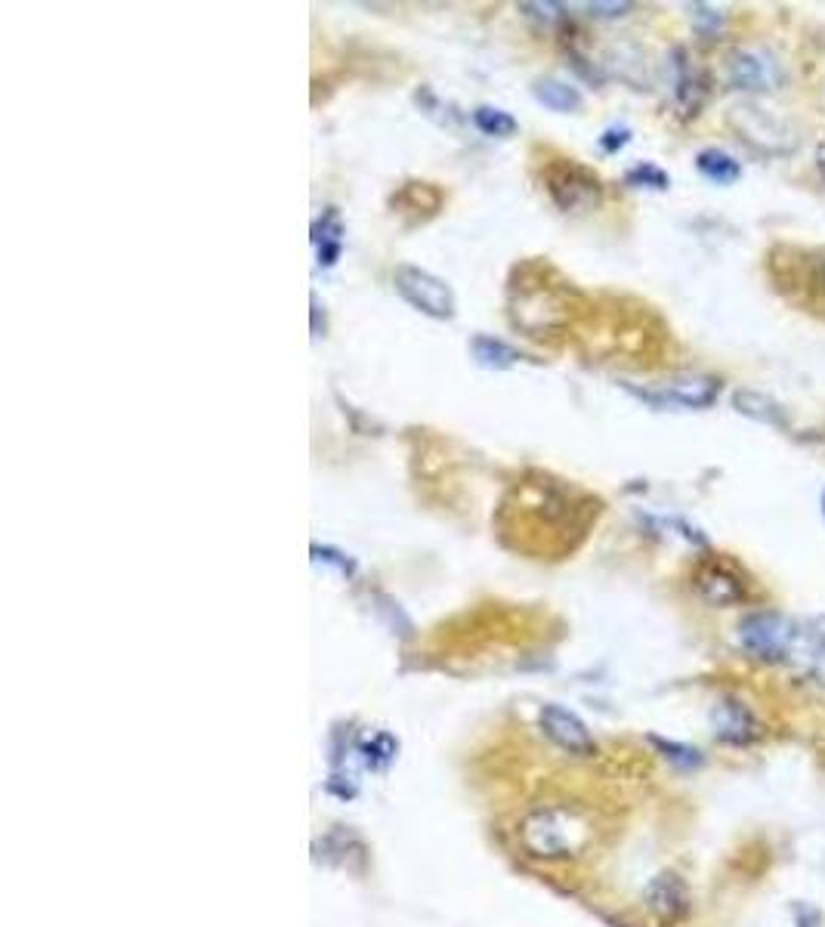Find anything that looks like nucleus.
<instances>
[{"mask_svg": "<svg viewBox=\"0 0 825 927\" xmlns=\"http://www.w3.org/2000/svg\"><path fill=\"white\" fill-rule=\"evenodd\" d=\"M739 643L758 662H785L798 643V628L782 612H748L739 622Z\"/></svg>", "mask_w": 825, "mask_h": 927, "instance_id": "obj_1", "label": "nucleus"}, {"mask_svg": "<svg viewBox=\"0 0 825 927\" xmlns=\"http://www.w3.org/2000/svg\"><path fill=\"white\" fill-rule=\"evenodd\" d=\"M523 844L532 856L541 860H566L581 844V829L578 822L560 810H535L523 822Z\"/></svg>", "mask_w": 825, "mask_h": 927, "instance_id": "obj_2", "label": "nucleus"}, {"mask_svg": "<svg viewBox=\"0 0 825 927\" xmlns=\"http://www.w3.org/2000/svg\"><path fill=\"white\" fill-rule=\"evenodd\" d=\"M393 285L405 303H411L418 313L430 319H452L455 316V291L433 272L421 266H399L393 272Z\"/></svg>", "mask_w": 825, "mask_h": 927, "instance_id": "obj_3", "label": "nucleus"}, {"mask_svg": "<svg viewBox=\"0 0 825 927\" xmlns=\"http://www.w3.org/2000/svg\"><path fill=\"white\" fill-rule=\"evenodd\" d=\"M625 387L652 408H708L720 393V381L705 374H680L674 381L662 384L659 390H640L634 384Z\"/></svg>", "mask_w": 825, "mask_h": 927, "instance_id": "obj_4", "label": "nucleus"}, {"mask_svg": "<svg viewBox=\"0 0 825 927\" xmlns=\"http://www.w3.org/2000/svg\"><path fill=\"white\" fill-rule=\"evenodd\" d=\"M708 720H711L714 739L724 742V745L745 748V745H754V742H758V739L764 736L761 720L754 717V711H751L742 699H736V696L717 699L714 708H711V714H708Z\"/></svg>", "mask_w": 825, "mask_h": 927, "instance_id": "obj_5", "label": "nucleus"}, {"mask_svg": "<svg viewBox=\"0 0 825 927\" xmlns=\"http://www.w3.org/2000/svg\"><path fill=\"white\" fill-rule=\"evenodd\" d=\"M538 720H541L544 736L557 748L575 754V758H591V754H597V742H594L591 730L584 727V720L575 711H569L563 705H544Z\"/></svg>", "mask_w": 825, "mask_h": 927, "instance_id": "obj_6", "label": "nucleus"}, {"mask_svg": "<svg viewBox=\"0 0 825 927\" xmlns=\"http://www.w3.org/2000/svg\"><path fill=\"white\" fill-rule=\"evenodd\" d=\"M643 903L665 924H680L686 915L693 912L690 887H686V881L677 872H659L656 878H652L643 890Z\"/></svg>", "mask_w": 825, "mask_h": 927, "instance_id": "obj_7", "label": "nucleus"}, {"mask_svg": "<svg viewBox=\"0 0 825 927\" xmlns=\"http://www.w3.org/2000/svg\"><path fill=\"white\" fill-rule=\"evenodd\" d=\"M733 124L739 127V133H742L745 143L758 146V149H764V152L782 155V152H788V149L795 146V136L788 133V127H785L779 118H773V112H764V109H758V106H742V109H736Z\"/></svg>", "mask_w": 825, "mask_h": 927, "instance_id": "obj_8", "label": "nucleus"}, {"mask_svg": "<svg viewBox=\"0 0 825 927\" xmlns=\"http://www.w3.org/2000/svg\"><path fill=\"white\" fill-rule=\"evenodd\" d=\"M547 189L554 195V201L566 211H575V208H591V204L600 201V180L591 174V170H584L578 164H560L550 170L547 177Z\"/></svg>", "mask_w": 825, "mask_h": 927, "instance_id": "obj_9", "label": "nucleus"}, {"mask_svg": "<svg viewBox=\"0 0 825 927\" xmlns=\"http://www.w3.org/2000/svg\"><path fill=\"white\" fill-rule=\"evenodd\" d=\"M727 75H730V84L736 90H748V93L773 90L782 81V72H779V65L773 62V56H767L761 50H736V53H730Z\"/></svg>", "mask_w": 825, "mask_h": 927, "instance_id": "obj_10", "label": "nucleus"}, {"mask_svg": "<svg viewBox=\"0 0 825 927\" xmlns=\"http://www.w3.org/2000/svg\"><path fill=\"white\" fill-rule=\"evenodd\" d=\"M696 591L711 606H736L745 600L742 578L724 563H705L696 575Z\"/></svg>", "mask_w": 825, "mask_h": 927, "instance_id": "obj_11", "label": "nucleus"}, {"mask_svg": "<svg viewBox=\"0 0 825 927\" xmlns=\"http://www.w3.org/2000/svg\"><path fill=\"white\" fill-rule=\"evenodd\" d=\"M730 402L736 408V415H742L748 421H758V424H767V427H779V430L788 427L785 408L776 399H770V396H764L758 390H736Z\"/></svg>", "mask_w": 825, "mask_h": 927, "instance_id": "obj_12", "label": "nucleus"}, {"mask_svg": "<svg viewBox=\"0 0 825 927\" xmlns=\"http://www.w3.org/2000/svg\"><path fill=\"white\" fill-rule=\"evenodd\" d=\"M313 245L319 251V266H334L340 257L343 245V226L334 208H328L316 223H313Z\"/></svg>", "mask_w": 825, "mask_h": 927, "instance_id": "obj_13", "label": "nucleus"}, {"mask_svg": "<svg viewBox=\"0 0 825 927\" xmlns=\"http://www.w3.org/2000/svg\"><path fill=\"white\" fill-rule=\"evenodd\" d=\"M470 353H473L476 365L492 368V371H504V368L517 365V362L523 359L513 347H507L504 340H495V337H489V334H476V337L470 340Z\"/></svg>", "mask_w": 825, "mask_h": 927, "instance_id": "obj_14", "label": "nucleus"}, {"mask_svg": "<svg viewBox=\"0 0 825 927\" xmlns=\"http://www.w3.org/2000/svg\"><path fill=\"white\" fill-rule=\"evenodd\" d=\"M696 167L699 174L717 186H733L742 177V167L733 155H727L724 149H702L696 155Z\"/></svg>", "mask_w": 825, "mask_h": 927, "instance_id": "obj_15", "label": "nucleus"}, {"mask_svg": "<svg viewBox=\"0 0 825 927\" xmlns=\"http://www.w3.org/2000/svg\"><path fill=\"white\" fill-rule=\"evenodd\" d=\"M532 96L541 102V106L554 109V112H575L581 109V93L557 78H538L532 84Z\"/></svg>", "mask_w": 825, "mask_h": 927, "instance_id": "obj_16", "label": "nucleus"}, {"mask_svg": "<svg viewBox=\"0 0 825 927\" xmlns=\"http://www.w3.org/2000/svg\"><path fill=\"white\" fill-rule=\"evenodd\" d=\"M396 751H399V742L390 736V733H374L371 739L362 742L359 754H362V764L368 770H387L393 761H396Z\"/></svg>", "mask_w": 825, "mask_h": 927, "instance_id": "obj_17", "label": "nucleus"}, {"mask_svg": "<svg viewBox=\"0 0 825 927\" xmlns=\"http://www.w3.org/2000/svg\"><path fill=\"white\" fill-rule=\"evenodd\" d=\"M649 742L656 745L662 758L668 764H674L677 770H696V767L705 764L702 751L693 748V745H686V742H671V739H662V736H649Z\"/></svg>", "mask_w": 825, "mask_h": 927, "instance_id": "obj_18", "label": "nucleus"}, {"mask_svg": "<svg viewBox=\"0 0 825 927\" xmlns=\"http://www.w3.org/2000/svg\"><path fill=\"white\" fill-rule=\"evenodd\" d=\"M473 124L483 130L486 136H510L517 133V118L504 109H495V106H479L473 112Z\"/></svg>", "mask_w": 825, "mask_h": 927, "instance_id": "obj_19", "label": "nucleus"}, {"mask_svg": "<svg viewBox=\"0 0 825 927\" xmlns=\"http://www.w3.org/2000/svg\"><path fill=\"white\" fill-rule=\"evenodd\" d=\"M313 560H316V563H325V566H334L340 575H353V572H356L353 557L340 554L337 547H328V544H313Z\"/></svg>", "mask_w": 825, "mask_h": 927, "instance_id": "obj_20", "label": "nucleus"}, {"mask_svg": "<svg viewBox=\"0 0 825 927\" xmlns=\"http://www.w3.org/2000/svg\"><path fill=\"white\" fill-rule=\"evenodd\" d=\"M631 186H649V189H668V174L652 164H637L628 174Z\"/></svg>", "mask_w": 825, "mask_h": 927, "instance_id": "obj_21", "label": "nucleus"}, {"mask_svg": "<svg viewBox=\"0 0 825 927\" xmlns=\"http://www.w3.org/2000/svg\"><path fill=\"white\" fill-rule=\"evenodd\" d=\"M690 13H693V22H696V28H699L702 34H714L720 25H724V16H720V13H717L714 7H708V4H693Z\"/></svg>", "mask_w": 825, "mask_h": 927, "instance_id": "obj_22", "label": "nucleus"}, {"mask_svg": "<svg viewBox=\"0 0 825 927\" xmlns=\"http://www.w3.org/2000/svg\"><path fill=\"white\" fill-rule=\"evenodd\" d=\"M520 10H523L526 16H532V19L544 22V25H550V22H560V19H563V7H560V4H520Z\"/></svg>", "mask_w": 825, "mask_h": 927, "instance_id": "obj_23", "label": "nucleus"}, {"mask_svg": "<svg viewBox=\"0 0 825 927\" xmlns=\"http://www.w3.org/2000/svg\"><path fill=\"white\" fill-rule=\"evenodd\" d=\"M631 7H634V4H600V0H594V4H584V10H588L591 16H597V19H615V16H625Z\"/></svg>", "mask_w": 825, "mask_h": 927, "instance_id": "obj_24", "label": "nucleus"}, {"mask_svg": "<svg viewBox=\"0 0 825 927\" xmlns=\"http://www.w3.org/2000/svg\"><path fill=\"white\" fill-rule=\"evenodd\" d=\"M625 143H628V130H606V133H603V140H600V146H603L606 152L622 149Z\"/></svg>", "mask_w": 825, "mask_h": 927, "instance_id": "obj_25", "label": "nucleus"}, {"mask_svg": "<svg viewBox=\"0 0 825 927\" xmlns=\"http://www.w3.org/2000/svg\"><path fill=\"white\" fill-rule=\"evenodd\" d=\"M795 912H798V927H816V924H819V912H816L813 906H804V903H801Z\"/></svg>", "mask_w": 825, "mask_h": 927, "instance_id": "obj_26", "label": "nucleus"}, {"mask_svg": "<svg viewBox=\"0 0 825 927\" xmlns=\"http://www.w3.org/2000/svg\"><path fill=\"white\" fill-rule=\"evenodd\" d=\"M822 517H825V495H822Z\"/></svg>", "mask_w": 825, "mask_h": 927, "instance_id": "obj_27", "label": "nucleus"}]
</instances>
